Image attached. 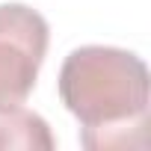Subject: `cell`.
<instances>
[{
  "instance_id": "6da1fadb",
  "label": "cell",
  "mask_w": 151,
  "mask_h": 151,
  "mask_svg": "<svg viewBox=\"0 0 151 151\" xmlns=\"http://www.w3.org/2000/svg\"><path fill=\"white\" fill-rule=\"evenodd\" d=\"M59 98L83 127H110L148 116V65L133 50L83 45L59 68Z\"/></svg>"
},
{
  "instance_id": "277c9868",
  "label": "cell",
  "mask_w": 151,
  "mask_h": 151,
  "mask_svg": "<svg viewBox=\"0 0 151 151\" xmlns=\"http://www.w3.org/2000/svg\"><path fill=\"white\" fill-rule=\"evenodd\" d=\"M145 130H148V116L124 124H110V127H83L80 142L89 151H110V148H139L145 145Z\"/></svg>"
},
{
  "instance_id": "3957f363",
  "label": "cell",
  "mask_w": 151,
  "mask_h": 151,
  "mask_svg": "<svg viewBox=\"0 0 151 151\" xmlns=\"http://www.w3.org/2000/svg\"><path fill=\"white\" fill-rule=\"evenodd\" d=\"M53 145H56V139L39 113H30L24 107L0 113V151H12V148L50 151Z\"/></svg>"
},
{
  "instance_id": "7a4b0ae2",
  "label": "cell",
  "mask_w": 151,
  "mask_h": 151,
  "mask_svg": "<svg viewBox=\"0 0 151 151\" xmlns=\"http://www.w3.org/2000/svg\"><path fill=\"white\" fill-rule=\"evenodd\" d=\"M50 42L47 21L24 3H0V113L21 107Z\"/></svg>"
}]
</instances>
